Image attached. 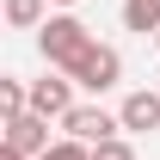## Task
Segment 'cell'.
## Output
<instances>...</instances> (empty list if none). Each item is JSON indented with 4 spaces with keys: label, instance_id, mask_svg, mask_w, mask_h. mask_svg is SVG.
Masks as SVG:
<instances>
[{
    "label": "cell",
    "instance_id": "obj_1",
    "mask_svg": "<svg viewBox=\"0 0 160 160\" xmlns=\"http://www.w3.org/2000/svg\"><path fill=\"white\" fill-rule=\"evenodd\" d=\"M86 43H92V31H86V19H74V6H56V12L37 25V49H43L49 68H68Z\"/></svg>",
    "mask_w": 160,
    "mask_h": 160
},
{
    "label": "cell",
    "instance_id": "obj_2",
    "mask_svg": "<svg viewBox=\"0 0 160 160\" xmlns=\"http://www.w3.org/2000/svg\"><path fill=\"white\" fill-rule=\"evenodd\" d=\"M68 74H74V86H86V92H111V86L123 80V56L111 49V43H99V37H92L74 62H68Z\"/></svg>",
    "mask_w": 160,
    "mask_h": 160
},
{
    "label": "cell",
    "instance_id": "obj_3",
    "mask_svg": "<svg viewBox=\"0 0 160 160\" xmlns=\"http://www.w3.org/2000/svg\"><path fill=\"white\" fill-rule=\"evenodd\" d=\"M62 136L99 148V142H111V136H129V129H123V117H117V111H105V105H74V111L62 117Z\"/></svg>",
    "mask_w": 160,
    "mask_h": 160
},
{
    "label": "cell",
    "instance_id": "obj_4",
    "mask_svg": "<svg viewBox=\"0 0 160 160\" xmlns=\"http://www.w3.org/2000/svg\"><path fill=\"white\" fill-rule=\"evenodd\" d=\"M31 111H43V117H68L74 111V74L68 68H49L43 80H31Z\"/></svg>",
    "mask_w": 160,
    "mask_h": 160
},
{
    "label": "cell",
    "instance_id": "obj_5",
    "mask_svg": "<svg viewBox=\"0 0 160 160\" xmlns=\"http://www.w3.org/2000/svg\"><path fill=\"white\" fill-rule=\"evenodd\" d=\"M49 123H56V117H43V111H19V117H6V142H12L19 154L37 160L43 148H49Z\"/></svg>",
    "mask_w": 160,
    "mask_h": 160
},
{
    "label": "cell",
    "instance_id": "obj_6",
    "mask_svg": "<svg viewBox=\"0 0 160 160\" xmlns=\"http://www.w3.org/2000/svg\"><path fill=\"white\" fill-rule=\"evenodd\" d=\"M117 117H123V129L129 136H148V129H160V92H123V105H117Z\"/></svg>",
    "mask_w": 160,
    "mask_h": 160
},
{
    "label": "cell",
    "instance_id": "obj_7",
    "mask_svg": "<svg viewBox=\"0 0 160 160\" xmlns=\"http://www.w3.org/2000/svg\"><path fill=\"white\" fill-rule=\"evenodd\" d=\"M49 12H56L49 0H6V25H12V31H37Z\"/></svg>",
    "mask_w": 160,
    "mask_h": 160
},
{
    "label": "cell",
    "instance_id": "obj_8",
    "mask_svg": "<svg viewBox=\"0 0 160 160\" xmlns=\"http://www.w3.org/2000/svg\"><path fill=\"white\" fill-rule=\"evenodd\" d=\"M123 31H136V37L160 31V0H123Z\"/></svg>",
    "mask_w": 160,
    "mask_h": 160
},
{
    "label": "cell",
    "instance_id": "obj_9",
    "mask_svg": "<svg viewBox=\"0 0 160 160\" xmlns=\"http://www.w3.org/2000/svg\"><path fill=\"white\" fill-rule=\"evenodd\" d=\"M0 111H6V117H19V111H31V80H0Z\"/></svg>",
    "mask_w": 160,
    "mask_h": 160
},
{
    "label": "cell",
    "instance_id": "obj_10",
    "mask_svg": "<svg viewBox=\"0 0 160 160\" xmlns=\"http://www.w3.org/2000/svg\"><path fill=\"white\" fill-rule=\"evenodd\" d=\"M37 160H92V148H86V142H74V136H56Z\"/></svg>",
    "mask_w": 160,
    "mask_h": 160
},
{
    "label": "cell",
    "instance_id": "obj_11",
    "mask_svg": "<svg viewBox=\"0 0 160 160\" xmlns=\"http://www.w3.org/2000/svg\"><path fill=\"white\" fill-rule=\"evenodd\" d=\"M92 160H136V142H129V136H111V142L92 148Z\"/></svg>",
    "mask_w": 160,
    "mask_h": 160
},
{
    "label": "cell",
    "instance_id": "obj_12",
    "mask_svg": "<svg viewBox=\"0 0 160 160\" xmlns=\"http://www.w3.org/2000/svg\"><path fill=\"white\" fill-rule=\"evenodd\" d=\"M0 160H31V154H19V148H12V142H6V148H0Z\"/></svg>",
    "mask_w": 160,
    "mask_h": 160
},
{
    "label": "cell",
    "instance_id": "obj_13",
    "mask_svg": "<svg viewBox=\"0 0 160 160\" xmlns=\"http://www.w3.org/2000/svg\"><path fill=\"white\" fill-rule=\"evenodd\" d=\"M49 6H80V0H49Z\"/></svg>",
    "mask_w": 160,
    "mask_h": 160
},
{
    "label": "cell",
    "instance_id": "obj_14",
    "mask_svg": "<svg viewBox=\"0 0 160 160\" xmlns=\"http://www.w3.org/2000/svg\"><path fill=\"white\" fill-rule=\"evenodd\" d=\"M154 49H160V31H154Z\"/></svg>",
    "mask_w": 160,
    "mask_h": 160
}]
</instances>
